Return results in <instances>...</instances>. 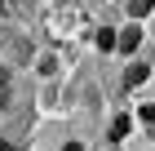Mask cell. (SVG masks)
<instances>
[{"label":"cell","instance_id":"6da1fadb","mask_svg":"<svg viewBox=\"0 0 155 151\" xmlns=\"http://www.w3.org/2000/svg\"><path fill=\"white\" fill-rule=\"evenodd\" d=\"M45 22H49V31H71V27L80 22V13H75V9H53Z\"/></svg>","mask_w":155,"mask_h":151},{"label":"cell","instance_id":"7a4b0ae2","mask_svg":"<svg viewBox=\"0 0 155 151\" xmlns=\"http://www.w3.org/2000/svg\"><path fill=\"white\" fill-rule=\"evenodd\" d=\"M137 40H142V31H137V27H129V31H115V49H124V53H133V49H137Z\"/></svg>","mask_w":155,"mask_h":151},{"label":"cell","instance_id":"3957f363","mask_svg":"<svg viewBox=\"0 0 155 151\" xmlns=\"http://www.w3.org/2000/svg\"><path fill=\"white\" fill-rule=\"evenodd\" d=\"M142 80H146V67H142V62H133V67L124 71V84H129V89H137Z\"/></svg>","mask_w":155,"mask_h":151},{"label":"cell","instance_id":"277c9868","mask_svg":"<svg viewBox=\"0 0 155 151\" xmlns=\"http://www.w3.org/2000/svg\"><path fill=\"white\" fill-rule=\"evenodd\" d=\"M151 13V0H129V18L137 22V18H146Z\"/></svg>","mask_w":155,"mask_h":151},{"label":"cell","instance_id":"5b68a950","mask_svg":"<svg viewBox=\"0 0 155 151\" xmlns=\"http://www.w3.org/2000/svg\"><path fill=\"white\" fill-rule=\"evenodd\" d=\"M93 40H97V49H102V53H107V49H115V31H111V27H102Z\"/></svg>","mask_w":155,"mask_h":151},{"label":"cell","instance_id":"8992f818","mask_svg":"<svg viewBox=\"0 0 155 151\" xmlns=\"http://www.w3.org/2000/svg\"><path fill=\"white\" fill-rule=\"evenodd\" d=\"M129 125H133L129 116H115V125H111V133H115V138H124V133H129Z\"/></svg>","mask_w":155,"mask_h":151},{"label":"cell","instance_id":"52a82bcc","mask_svg":"<svg viewBox=\"0 0 155 151\" xmlns=\"http://www.w3.org/2000/svg\"><path fill=\"white\" fill-rule=\"evenodd\" d=\"M9 89H13L9 76H0V107H9Z\"/></svg>","mask_w":155,"mask_h":151},{"label":"cell","instance_id":"ba28073f","mask_svg":"<svg viewBox=\"0 0 155 151\" xmlns=\"http://www.w3.org/2000/svg\"><path fill=\"white\" fill-rule=\"evenodd\" d=\"M142 120H155V102H146V107H142Z\"/></svg>","mask_w":155,"mask_h":151},{"label":"cell","instance_id":"9c48e42d","mask_svg":"<svg viewBox=\"0 0 155 151\" xmlns=\"http://www.w3.org/2000/svg\"><path fill=\"white\" fill-rule=\"evenodd\" d=\"M62 151H84V147H80V142H67V147H62Z\"/></svg>","mask_w":155,"mask_h":151}]
</instances>
